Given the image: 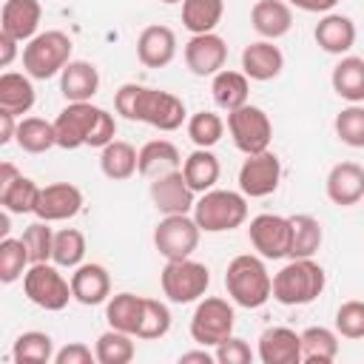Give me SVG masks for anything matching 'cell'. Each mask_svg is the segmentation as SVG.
I'll use <instances>...</instances> for the list:
<instances>
[{
  "label": "cell",
  "instance_id": "1",
  "mask_svg": "<svg viewBox=\"0 0 364 364\" xmlns=\"http://www.w3.org/2000/svg\"><path fill=\"white\" fill-rule=\"evenodd\" d=\"M225 290L233 304H239L245 310H256L273 296V276L267 273L262 256L239 253L228 262Z\"/></svg>",
  "mask_w": 364,
  "mask_h": 364
},
{
  "label": "cell",
  "instance_id": "2",
  "mask_svg": "<svg viewBox=\"0 0 364 364\" xmlns=\"http://www.w3.org/2000/svg\"><path fill=\"white\" fill-rule=\"evenodd\" d=\"M324 267L310 259H290L273 276V299L284 307H301L321 296L324 290Z\"/></svg>",
  "mask_w": 364,
  "mask_h": 364
},
{
  "label": "cell",
  "instance_id": "3",
  "mask_svg": "<svg viewBox=\"0 0 364 364\" xmlns=\"http://www.w3.org/2000/svg\"><path fill=\"white\" fill-rule=\"evenodd\" d=\"M193 219L202 228V233H225L236 230L247 219V196L225 188L205 191L193 205Z\"/></svg>",
  "mask_w": 364,
  "mask_h": 364
},
{
  "label": "cell",
  "instance_id": "4",
  "mask_svg": "<svg viewBox=\"0 0 364 364\" xmlns=\"http://www.w3.org/2000/svg\"><path fill=\"white\" fill-rule=\"evenodd\" d=\"M71 37L65 31H40L23 46V68L31 80H48L71 63Z\"/></svg>",
  "mask_w": 364,
  "mask_h": 364
},
{
  "label": "cell",
  "instance_id": "5",
  "mask_svg": "<svg viewBox=\"0 0 364 364\" xmlns=\"http://www.w3.org/2000/svg\"><path fill=\"white\" fill-rule=\"evenodd\" d=\"M23 293H26V299L31 304H37L43 310H51V313L68 307V301L74 299L71 279H65L60 273V267L51 264V262H37V264H31L26 270V276H23Z\"/></svg>",
  "mask_w": 364,
  "mask_h": 364
},
{
  "label": "cell",
  "instance_id": "6",
  "mask_svg": "<svg viewBox=\"0 0 364 364\" xmlns=\"http://www.w3.org/2000/svg\"><path fill=\"white\" fill-rule=\"evenodd\" d=\"M159 284L162 293L168 296V301L173 304H191L199 301L210 284V270L202 262L188 259H171L165 262L162 273H159Z\"/></svg>",
  "mask_w": 364,
  "mask_h": 364
},
{
  "label": "cell",
  "instance_id": "7",
  "mask_svg": "<svg viewBox=\"0 0 364 364\" xmlns=\"http://www.w3.org/2000/svg\"><path fill=\"white\" fill-rule=\"evenodd\" d=\"M233 324H236V313L228 304V299L205 296L191 316V338L199 347H216L228 336H233Z\"/></svg>",
  "mask_w": 364,
  "mask_h": 364
},
{
  "label": "cell",
  "instance_id": "8",
  "mask_svg": "<svg viewBox=\"0 0 364 364\" xmlns=\"http://www.w3.org/2000/svg\"><path fill=\"white\" fill-rule=\"evenodd\" d=\"M228 134L233 139V145L250 156V154H262L270 148V139H273V125H270V117L259 108V105H242V108H233L228 111Z\"/></svg>",
  "mask_w": 364,
  "mask_h": 364
},
{
  "label": "cell",
  "instance_id": "9",
  "mask_svg": "<svg viewBox=\"0 0 364 364\" xmlns=\"http://www.w3.org/2000/svg\"><path fill=\"white\" fill-rule=\"evenodd\" d=\"M188 119L185 102L162 88H139V100H136V111H134V122H145L156 131H176L182 128V122Z\"/></svg>",
  "mask_w": 364,
  "mask_h": 364
},
{
  "label": "cell",
  "instance_id": "10",
  "mask_svg": "<svg viewBox=\"0 0 364 364\" xmlns=\"http://www.w3.org/2000/svg\"><path fill=\"white\" fill-rule=\"evenodd\" d=\"M199 236H202V228L196 225L193 216H188V213H168L154 228V247L159 250V256H165V262L188 259L196 250Z\"/></svg>",
  "mask_w": 364,
  "mask_h": 364
},
{
  "label": "cell",
  "instance_id": "11",
  "mask_svg": "<svg viewBox=\"0 0 364 364\" xmlns=\"http://www.w3.org/2000/svg\"><path fill=\"white\" fill-rule=\"evenodd\" d=\"M102 108L91 105V102H68L57 119H54V134H57V145L65 151L82 148L91 142V134L97 128Z\"/></svg>",
  "mask_w": 364,
  "mask_h": 364
},
{
  "label": "cell",
  "instance_id": "12",
  "mask_svg": "<svg viewBox=\"0 0 364 364\" xmlns=\"http://www.w3.org/2000/svg\"><path fill=\"white\" fill-rule=\"evenodd\" d=\"M247 239L262 259H284L290 256V216L259 213L250 219Z\"/></svg>",
  "mask_w": 364,
  "mask_h": 364
},
{
  "label": "cell",
  "instance_id": "13",
  "mask_svg": "<svg viewBox=\"0 0 364 364\" xmlns=\"http://www.w3.org/2000/svg\"><path fill=\"white\" fill-rule=\"evenodd\" d=\"M279 179H282V162L270 148L262 154H250L239 168V191L250 199L273 193L279 188Z\"/></svg>",
  "mask_w": 364,
  "mask_h": 364
},
{
  "label": "cell",
  "instance_id": "14",
  "mask_svg": "<svg viewBox=\"0 0 364 364\" xmlns=\"http://www.w3.org/2000/svg\"><path fill=\"white\" fill-rule=\"evenodd\" d=\"M228 60V43L216 34H191V40L185 43V65L191 74L196 77H213L225 68Z\"/></svg>",
  "mask_w": 364,
  "mask_h": 364
},
{
  "label": "cell",
  "instance_id": "15",
  "mask_svg": "<svg viewBox=\"0 0 364 364\" xmlns=\"http://www.w3.org/2000/svg\"><path fill=\"white\" fill-rule=\"evenodd\" d=\"M151 202L165 216L168 213H191L196 205V191L188 185V179L179 168V171H171V173L151 179Z\"/></svg>",
  "mask_w": 364,
  "mask_h": 364
},
{
  "label": "cell",
  "instance_id": "16",
  "mask_svg": "<svg viewBox=\"0 0 364 364\" xmlns=\"http://www.w3.org/2000/svg\"><path fill=\"white\" fill-rule=\"evenodd\" d=\"M82 208V191L71 182H51L46 188H40L37 205H34V216L43 222H63L77 216Z\"/></svg>",
  "mask_w": 364,
  "mask_h": 364
},
{
  "label": "cell",
  "instance_id": "17",
  "mask_svg": "<svg viewBox=\"0 0 364 364\" xmlns=\"http://www.w3.org/2000/svg\"><path fill=\"white\" fill-rule=\"evenodd\" d=\"M262 364H301V333L290 327H267L256 350Z\"/></svg>",
  "mask_w": 364,
  "mask_h": 364
},
{
  "label": "cell",
  "instance_id": "18",
  "mask_svg": "<svg viewBox=\"0 0 364 364\" xmlns=\"http://www.w3.org/2000/svg\"><path fill=\"white\" fill-rule=\"evenodd\" d=\"M136 57L145 68H165L176 57V34L168 26H145L136 37Z\"/></svg>",
  "mask_w": 364,
  "mask_h": 364
},
{
  "label": "cell",
  "instance_id": "19",
  "mask_svg": "<svg viewBox=\"0 0 364 364\" xmlns=\"http://www.w3.org/2000/svg\"><path fill=\"white\" fill-rule=\"evenodd\" d=\"M327 196L338 208L358 205L364 199V168L358 162H336L327 173Z\"/></svg>",
  "mask_w": 364,
  "mask_h": 364
},
{
  "label": "cell",
  "instance_id": "20",
  "mask_svg": "<svg viewBox=\"0 0 364 364\" xmlns=\"http://www.w3.org/2000/svg\"><path fill=\"white\" fill-rule=\"evenodd\" d=\"M40 20H43L40 0H6L0 11V31L11 34L20 43H28L31 37H37Z\"/></svg>",
  "mask_w": 364,
  "mask_h": 364
},
{
  "label": "cell",
  "instance_id": "21",
  "mask_svg": "<svg viewBox=\"0 0 364 364\" xmlns=\"http://www.w3.org/2000/svg\"><path fill=\"white\" fill-rule=\"evenodd\" d=\"M71 293L85 307L108 301L111 299V276H108V270L102 264H97V262H82L71 273Z\"/></svg>",
  "mask_w": 364,
  "mask_h": 364
},
{
  "label": "cell",
  "instance_id": "22",
  "mask_svg": "<svg viewBox=\"0 0 364 364\" xmlns=\"http://www.w3.org/2000/svg\"><path fill=\"white\" fill-rule=\"evenodd\" d=\"M282 68H284V54H282L279 46H273V40H256V43L245 46L242 71L247 74V80L267 82V80L279 77Z\"/></svg>",
  "mask_w": 364,
  "mask_h": 364
},
{
  "label": "cell",
  "instance_id": "23",
  "mask_svg": "<svg viewBox=\"0 0 364 364\" xmlns=\"http://www.w3.org/2000/svg\"><path fill=\"white\" fill-rule=\"evenodd\" d=\"M250 26L264 40H279L293 28V9L287 0H256L250 9Z\"/></svg>",
  "mask_w": 364,
  "mask_h": 364
},
{
  "label": "cell",
  "instance_id": "24",
  "mask_svg": "<svg viewBox=\"0 0 364 364\" xmlns=\"http://www.w3.org/2000/svg\"><path fill=\"white\" fill-rule=\"evenodd\" d=\"M316 46L327 54H347L353 46H355V23L347 17V14H338V11H327L318 23H316Z\"/></svg>",
  "mask_w": 364,
  "mask_h": 364
},
{
  "label": "cell",
  "instance_id": "25",
  "mask_svg": "<svg viewBox=\"0 0 364 364\" xmlns=\"http://www.w3.org/2000/svg\"><path fill=\"white\" fill-rule=\"evenodd\" d=\"M60 91L68 102H91L100 91V71L88 60H71L60 71Z\"/></svg>",
  "mask_w": 364,
  "mask_h": 364
},
{
  "label": "cell",
  "instance_id": "26",
  "mask_svg": "<svg viewBox=\"0 0 364 364\" xmlns=\"http://www.w3.org/2000/svg\"><path fill=\"white\" fill-rule=\"evenodd\" d=\"M179 168H182V156H179V148L171 139H151V142H145L139 148L136 173H142L148 179H156V176L179 171Z\"/></svg>",
  "mask_w": 364,
  "mask_h": 364
},
{
  "label": "cell",
  "instance_id": "27",
  "mask_svg": "<svg viewBox=\"0 0 364 364\" xmlns=\"http://www.w3.org/2000/svg\"><path fill=\"white\" fill-rule=\"evenodd\" d=\"M333 91L347 102H364V57H341L330 74Z\"/></svg>",
  "mask_w": 364,
  "mask_h": 364
},
{
  "label": "cell",
  "instance_id": "28",
  "mask_svg": "<svg viewBox=\"0 0 364 364\" xmlns=\"http://www.w3.org/2000/svg\"><path fill=\"white\" fill-rule=\"evenodd\" d=\"M210 94H213V102L225 111H233V108H242L247 105V94H250V80L245 71H230V68H222L219 74H213V82H210Z\"/></svg>",
  "mask_w": 364,
  "mask_h": 364
},
{
  "label": "cell",
  "instance_id": "29",
  "mask_svg": "<svg viewBox=\"0 0 364 364\" xmlns=\"http://www.w3.org/2000/svg\"><path fill=\"white\" fill-rule=\"evenodd\" d=\"M34 105V85L28 74H17V71H3L0 74V108L23 117L28 114Z\"/></svg>",
  "mask_w": 364,
  "mask_h": 364
},
{
  "label": "cell",
  "instance_id": "30",
  "mask_svg": "<svg viewBox=\"0 0 364 364\" xmlns=\"http://www.w3.org/2000/svg\"><path fill=\"white\" fill-rule=\"evenodd\" d=\"M100 168L108 179L114 182H122V179H131L139 168V151L131 145V142H122V139H114L108 142L105 148H100Z\"/></svg>",
  "mask_w": 364,
  "mask_h": 364
},
{
  "label": "cell",
  "instance_id": "31",
  "mask_svg": "<svg viewBox=\"0 0 364 364\" xmlns=\"http://www.w3.org/2000/svg\"><path fill=\"white\" fill-rule=\"evenodd\" d=\"M182 173H185L188 185H191L196 193H205V191H210V188L219 182L222 168H219V159H216V154H213L210 148H196V151H191V154L185 156Z\"/></svg>",
  "mask_w": 364,
  "mask_h": 364
},
{
  "label": "cell",
  "instance_id": "32",
  "mask_svg": "<svg viewBox=\"0 0 364 364\" xmlns=\"http://www.w3.org/2000/svg\"><path fill=\"white\" fill-rule=\"evenodd\" d=\"M324 230L321 222L310 213L290 216V259H310L321 247Z\"/></svg>",
  "mask_w": 364,
  "mask_h": 364
},
{
  "label": "cell",
  "instance_id": "33",
  "mask_svg": "<svg viewBox=\"0 0 364 364\" xmlns=\"http://www.w3.org/2000/svg\"><path fill=\"white\" fill-rule=\"evenodd\" d=\"M142 301H145V296H136V293H117V296H111L105 301V321H108V327L136 336V327H139V318H142Z\"/></svg>",
  "mask_w": 364,
  "mask_h": 364
},
{
  "label": "cell",
  "instance_id": "34",
  "mask_svg": "<svg viewBox=\"0 0 364 364\" xmlns=\"http://www.w3.org/2000/svg\"><path fill=\"white\" fill-rule=\"evenodd\" d=\"M14 142H17L26 154H46L48 148L57 145L54 122L43 119V117H20Z\"/></svg>",
  "mask_w": 364,
  "mask_h": 364
},
{
  "label": "cell",
  "instance_id": "35",
  "mask_svg": "<svg viewBox=\"0 0 364 364\" xmlns=\"http://www.w3.org/2000/svg\"><path fill=\"white\" fill-rule=\"evenodd\" d=\"M338 355V333L330 327H307L301 333V361L330 364Z\"/></svg>",
  "mask_w": 364,
  "mask_h": 364
},
{
  "label": "cell",
  "instance_id": "36",
  "mask_svg": "<svg viewBox=\"0 0 364 364\" xmlns=\"http://www.w3.org/2000/svg\"><path fill=\"white\" fill-rule=\"evenodd\" d=\"M225 0H182V26L191 34H208L222 23Z\"/></svg>",
  "mask_w": 364,
  "mask_h": 364
},
{
  "label": "cell",
  "instance_id": "37",
  "mask_svg": "<svg viewBox=\"0 0 364 364\" xmlns=\"http://www.w3.org/2000/svg\"><path fill=\"white\" fill-rule=\"evenodd\" d=\"M54 341L48 333H40V330H28V333H20L14 338V347H11V358L17 364H48L54 361Z\"/></svg>",
  "mask_w": 364,
  "mask_h": 364
},
{
  "label": "cell",
  "instance_id": "38",
  "mask_svg": "<svg viewBox=\"0 0 364 364\" xmlns=\"http://www.w3.org/2000/svg\"><path fill=\"white\" fill-rule=\"evenodd\" d=\"M94 353H97V361H100V364H128V361H134V355H136L134 336L108 327V330L97 338Z\"/></svg>",
  "mask_w": 364,
  "mask_h": 364
},
{
  "label": "cell",
  "instance_id": "39",
  "mask_svg": "<svg viewBox=\"0 0 364 364\" xmlns=\"http://www.w3.org/2000/svg\"><path fill=\"white\" fill-rule=\"evenodd\" d=\"M31 267V256L23 239L14 236H3L0 239V282L11 284L17 279L26 276V270Z\"/></svg>",
  "mask_w": 364,
  "mask_h": 364
},
{
  "label": "cell",
  "instance_id": "40",
  "mask_svg": "<svg viewBox=\"0 0 364 364\" xmlns=\"http://www.w3.org/2000/svg\"><path fill=\"white\" fill-rule=\"evenodd\" d=\"M37 196H40V185L31 176H23V173L14 182L0 188V205L9 213H34Z\"/></svg>",
  "mask_w": 364,
  "mask_h": 364
},
{
  "label": "cell",
  "instance_id": "41",
  "mask_svg": "<svg viewBox=\"0 0 364 364\" xmlns=\"http://www.w3.org/2000/svg\"><path fill=\"white\" fill-rule=\"evenodd\" d=\"M85 259V236L77 228H63L54 233V250H51V262L57 267H80Z\"/></svg>",
  "mask_w": 364,
  "mask_h": 364
},
{
  "label": "cell",
  "instance_id": "42",
  "mask_svg": "<svg viewBox=\"0 0 364 364\" xmlns=\"http://www.w3.org/2000/svg\"><path fill=\"white\" fill-rule=\"evenodd\" d=\"M188 136L196 148H213L225 136V119L213 111H196L188 119Z\"/></svg>",
  "mask_w": 364,
  "mask_h": 364
},
{
  "label": "cell",
  "instance_id": "43",
  "mask_svg": "<svg viewBox=\"0 0 364 364\" xmlns=\"http://www.w3.org/2000/svg\"><path fill=\"white\" fill-rule=\"evenodd\" d=\"M168 330H171L168 304H162L159 299H145L142 301V318H139V327H136V338L154 341V338H162Z\"/></svg>",
  "mask_w": 364,
  "mask_h": 364
},
{
  "label": "cell",
  "instance_id": "44",
  "mask_svg": "<svg viewBox=\"0 0 364 364\" xmlns=\"http://www.w3.org/2000/svg\"><path fill=\"white\" fill-rule=\"evenodd\" d=\"M336 136L350 148H364V105L350 102L336 117Z\"/></svg>",
  "mask_w": 364,
  "mask_h": 364
},
{
  "label": "cell",
  "instance_id": "45",
  "mask_svg": "<svg viewBox=\"0 0 364 364\" xmlns=\"http://www.w3.org/2000/svg\"><path fill=\"white\" fill-rule=\"evenodd\" d=\"M51 222H43V219H37V222H31L26 230H23V242H26V247H28V256H31V264H37V262H51V250H54V230L48 228Z\"/></svg>",
  "mask_w": 364,
  "mask_h": 364
},
{
  "label": "cell",
  "instance_id": "46",
  "mask_svg": "<svg viewBox=\"0 0 364 364\" xmlns=\"http://www.w3.org/2000/svg\"><path fill=\"white\" fill-rule=\"evenodd\" d=\"M336 333L341 338H364V301L350 299L336 310Z\"/></svg>",
  "mask_w": 364,
  "mask_h": 364
},
{
  "label": "cell",
  "instance_id": "47",
  "mask_svg": "<svg viewBox=\"0 0 364 364\" xmlns=\"http://www.w3.org/2000/svg\"><path fill=\"white\" fill-rule=\"evenodd\" d=\"M213 355L219 364H250L253 361V350L245 338L239 336H228L222 344L213 347Z\"/></svg>",
  "mask_w": 364,
  "mask_h": 364
},
{
  "label": "cell",
  "instance_id": "48",
  "mask_svg": "<svg viewBox=\"0 0 364 364\" xmlns=\"http://www.w3.org/2000/svg\"><path fill=\"white\" fill-rule=\"evenodd\" d=\"M91 361H97V353H91V347L82 341H68L54 353V364H91Z\"/></svg>",
  "mask_w": 364,
  "mask_h": 364
},
{
  "label": "cell",
  "instance_id": "49",
  "mask_svg": "<svg viewBox=\"0 0 364 364\" xmlns=\"http://www.w3.org/2000/svg\"><path fill=\"white\" fill-rule=\"evenodd\" d=\"M139 82H125V85H119L117 88V94H114V108H117V114H122L125 119H131L134 122V111H136V100H139Z\"/></svg>",
  "mask_w": 364,
  "mask_h": 364
},
{
  "label": "cell",
  "instance_id": "50",
  "mask_svg": "<svg viewBox=\"0 0 364 364\" xmlns=\"http://www.w3.org/2000/svg\"><path fill=\"white\" fill-rule=\"evenodd\" d=\"M114 136H117V119H114V114H108L105 108H102V114H100V119H97V128H94V134H91V148H105L108 142H114Z\"/></svg>",
  "mask_w": 364,
  "mask_h": 364
},
{
  "label": "cell",
  "instance_id": "51",
  "mask_svg": "<svg viewBox=\"0 0 364 364\" xmlns=\"http://www.w3.org/2000/svg\"><path fill=\"white\" fill-rule=\"evenodd\" d=\"M290 6H296V9H301V11H313V14H327V11H333L336 9V3L338 0H287Z\"/></svg>",
  "mask_w": 364,
  "mask_h": 364
},
{
  "label": "cell",
  "instance_id": "52",
  "mask_svg": "<svg viewBox=\"0 0 364 364\" xmlns=\"http://www.w3.org/2000/svg\"><path fill=\"white\" fill-rule=\"evenodd\" d=\"M17 122H20V117H14V114H9V111L0 108V145H6V142L14 139V134H17Z\"/></svg>",
  "mask_w": 364,
  "mask_h": 364
},
{
  "label": "cell",
  "instance_id": "53",
  "mask_svg": "<svg viewBox=\"0 0 364 364\" xmlns=\"http://www.w3.org/2000/svg\"><path fill=\"white\" fill-rule=\"evenodd\" d=\"M17 43H20V40H14V37L6 34V31H0V65H3V68L11 65V60H14V54H17Z\"/></svg>",
  "mask_w": 364,
  "mask_h": 364
},
{
  "label": "cell",
  "instance_id": "54",
  "mask_svg": "<svg viewBox=\"0 0 364 364\" xmlns=\"http://www.w3.org/2000/svg\"><path fill=\"white\" fill-rule=\"evenodd\" d=\"M213 364L216 361V355L213 353H208L205 347H199V350H188V353H182L179 355V364Z\"/></svg>",
  "mask_w": 364,
  "mask_h": 364
},
{
  "label": "cell",
  "instance_id": "55",
  "mask_svg": "<svg viewBox=\"0 0 364 364\" xmlns=\"http://www.w3.org/2000/svg\"><path fill=\"white\" fill-rule=\"evenodd\" d=\"M17 176H20V171H17L11 162H0V188L9 185V182H14Z\"/></svg>",
  "mask_w": 364,
  "mask_h": 364
},
{
  "label": "cell",
  "instance_id": "56",
  "mask_svg": "<svg viewBox=\"0 0 364 364\" xmlns=\"http://www.w3.org/2000/svg\"><path fill=\"white\" fill-rule=\"evenodd\" d=\"M162 3H168V6H173V3H182V0H162Z\"/></svg>",
  "mask_w": 364,
  "mask_h": 364
}]
</instances>
